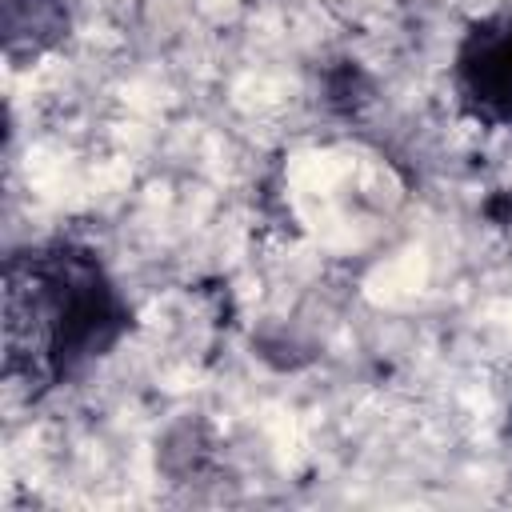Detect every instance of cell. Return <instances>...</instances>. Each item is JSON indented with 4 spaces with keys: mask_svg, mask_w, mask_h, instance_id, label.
<instances>
[{
    "mask_svg": "<svg viewBox=\"0 0 512 512\" xmlns=\"http://www.w3.org/2000/svg\"><path fill=\"white\" fill-rule=\"evenodd\" d=\"M132 328V308L76 244L12 252L4 264V372L40 396L108 356Z\"/></svg>",
    "mask_w": 512,
    "mask_h": 512,
    "instance_id": "cell-1",
    "label": "cell"
},
{
    "mask_svg": "<svg viewBox=\"0 0 512 512\" xmlns=\"http://www.w3.org/2000/svg\"><path fill=\"white\" fill-rule=\"evenodd\" d=\"M452 72L460 108L476 124H512V8H500L464 32Z\"/></svg>",
    "mask_w": 512,
    "mask_h": 512,
    "instance_id": "cell-2",
    "label": "cell"
}]
</instances>
